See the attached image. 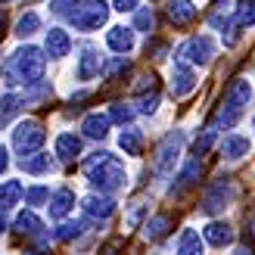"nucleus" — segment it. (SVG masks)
<instances>
[{"label":"nucleus","instance_id":"nucleus-28","mask_svg":"<svg viewBox=\"0 0 255 255\" xmlns=\"http://www.w3.org/2000/svg\"><path fill=\"white\" fill-rule=\"evenodd\" d=\"M168 227H171L168 215H156V218H149V221H146L143 234H146V240H162L165 234H168Z\"/></svg>","mask_w":255,"mask_h":255},{"label":"nucleus","instance_id":"nucleus-13","mask_svg":"<svg viewBox=\"0 0 255 255\" xmlns=\"http://www.w3.org/2000/svg\"><path fill=\"white\" fill-rule=\"evenodd\" d=\"M199 174H202V162L199 159H190L184 165V171L177 174V184H171V196H184L190 187L199 184Z\"/></svg>","mask_w":255,"mask_h":255},{"label":"nucleus","instance_id":"nucleus-45","mask_svg":"<svg viewBox=\"0 0 255 255\" xmlns=\"http://www.w3.org/2000/svg\"><path fill=\"white\" fill-rule=\"evenodd\" d=\"M252 128H255V122H252Z\"/></svg>","mask_w":255,"mask_h":255},{"label":"nucleus","instance_id":"nucleus-4","mask_svg":"<svg viewBox=\"0 0 255 255\" xmlns=\"http://www.w3.org/2000/svg\"><path fill=\"white\" fill-rule=\"evenodd\" d=\"M109 19V3L106 0H81V6L69 16V22L78 31H97L100 25H106Z\"/></svg>","mask_w":255,"mask_h":255},{"label":"nucleus","instance_id":"nucleus-2","mask_svg":"<svg viewBox=\"0 0 255 255\" xmlns=\"http://www.w3.org/2000/svg\"><path fill=\"white\" fill-rule=\"evenodd\" d=\"M44 66H47L44 50L28 44V47H19L16 53H12V56L3 62V72H0V75H3V81H6L9 87H19V84L31 87V84L41 81Z\"/></svg>","mask_w":255,"mask_h":255},{"label":"nucleus","instance_id":"nucleus-11","mask_svg":"<svg viewBox=\"0 0 255 255\" xmlns=\"http://www.w3.org/2000/svg\"><path fill=\"white\" fill-rule=\"evenodd\" d=\"M249 25H255V0H243V3L237 6V16H234V22L227 25L224 31H231V37H227V47H231L234 41H237V31L240 28H249Z\"/></svg>","mask_w":255,"mask_h":255},{"label":"nucleus","instance_id":"nucleus-33","mask_svg":"<svg viewBox=\"0 0 255 255\" xmlns=\"http://www.w3.org/2000/svg\"><path fill=\"white\" fill-rule=\"evenodd\" d=\"M109 116H112V122H119V125H128V122L134 119V109L128 106V103H116V106L109 109Z\"/></svg>","mask_w":255,"mask_h":255},{"label":"nucleus","instance_id":"nucleus-35","mask_svg":"<svg viewBox=\"0 0 255 255\" xmlns=\"http://www.w3.org/2000/svg\"><path fill=\"white\" fill-rule=\"evenodd\" d=\"M156 106H159V94L152 91L149 97H143V100H140V106H137V112H146V116H149V112H156Z\"/></svg>","mask_w":255,"mask_h":255},{"label":"nucleus","instance_id":"nucleus-21","mask_svg":"<svg viewBox=\"0 0 255 255\" xmlns=\"http://www.w3.org/2000/svg\"><path fill=\"white\" fill-rule=\"evenodd\" d=\"M12 231L22 234V237H37L44 227H41V218H37V215L28 209V212H19V215H16V221H12Z\"/></svg>","mask_w":255,"mask_h":255},{"label":"nucleus","instance_id":"nucleus-19","mask_svg":"<svg viewBox=\"0 0 255 255\" xmlns=\"http://www.w3.org/2000/svg\"><path fill=\"white\" fill-rule=\"evenodd\" d=\"M196 12L199 9H196L193 0H171V3H168V19L174 25H190L196 19Z\"/></svg>","mask_w":255,"mask_h":255},{"label":"nucleus","instance_id":"nucleus-30","mask_svg":"<svg viewBox=\"0 0 255 255\" xmlns=\"http://www.w3.org/2000/svg\"><path fill=\"white\" fill-rule=\"evenodd\" d=\"M81 234H84V224H81V221H66V224L56 231V240H59V243H72V240L81 237Z\"/></svg>","mask_w":255,"mask_h":255},{"label":"nucleus","instance_id":"nucleus-40","mask_svg":"<svg viewBox=\"0 0 255 255\" xmlns=\"http://www.w3.org/2000/svg\"><path fill=\"white\" fill-rule=\"evenodd\" d=\"M152 81H156V78H152V75H143V78H137V91H146V87H152Z\"/></svg>","mask_w":255,"mask_h":255},{"label":"nucleus","instance_id":"nucleus-16","mask_svg":"<svg viewBox=\"0 0 255 255\" xmlns=\"http://www.w3.org/2000/svg\"><path fill=\"white\" fill-rule=\"evenodd\" d=\"M202 237H206V243L218 246V249L234 243V231H231V224H224V221H209L206 231H202Z\"/></svg>","mask_w":255,"mask_h":255},{"label":"nucleus","instance_id":"nucleus-22","mask_svg":"<svg viewBox=\"0 0 255 255\" xmlns=\"http://www.w3.org/2000/svg\"><path fill=\"white\" fill-rule=\"evenodd\" d=\"M19 199H25V190H22L19 181H3L0 184V212L19 206Z\"/></svg>","mask_w":255,"mask_h":255},{"label":"nucleus","instance_id":"nucleus-44","mask_svg":"<svg viewBox=\"0 0 255 255\" xmlns=\"http://www.w3.org/2000/svg\"><path fill=\"white\" fill-rule=\"evenodd\" d=\"M0 22H3V16H0Z\"/></svg>","mask_w":255,"mask_h":255},{"label":"nucleus","instance_id":"nucleus-27","mask_svg":"<svg viewBox=\"0 0 255 255\" xmlns=\"http://www.w3.org/2000/svg\"><path fill=\"white\" fill-rule=\"evenodd\" d=\"M22 106H25L22 97H16V94H3V97H0V125H6Z\"/></svg>","mask_w":255,"mask_h":255},{"label":"nucleus","instance_id":"nucleus-9","mask_svg":"<svg viewBox=\"0 0 255 255\" xmlns=\"http://www.w3.org/2000/svg\"><path fill=\"white\" fill-rule=\"evenodd\" d=\"M193 91H196V75H193V69H190V62L177 59L174 69H171V97L174 100H184L187 94H193Z\"/></svg>","mask_w":255,"mask_h":255},{"label":"nucleus","instance_id":"nucleus-31","mask_svg":"<svg viewBox=\"0 0 255 255\" xmlns=\"http://www.w3.org/2000/svg\"><path fill=\"white\" fill-rule=\"evenodd\" d=\"M44 202H50L47 187H28L25 190V206H44Z\"/></svg>","mask_w":255,"mask_h":255},{"label":"nucleus","instance_id":"nucleus-41","mask_svg":"<svg viewBox=\"0 0 255 255\" xmlns=\"http://www.w3.org/2000/svg\"><path fill=\"white\" fill-rule=\"evenodd\" d=\"M6 165H9V156H6V149H3V146H0V171H3V168H6Z\"/></svg>","mask_w":255,"mask_h":255},{"label":"nucleus","instance_id":"nucleus-1","mask_svg":"<svg viewBox=\"0 0 255 255\" xmlns=\"http://www.w3.org/2000/svg\"><path fill=\"white\" fill-rule=\"evenodd\" d=\"M84 174H87V181H91L94 190H100V193H116V190L125 187V165L119 156H112V152L106 149H97L91 152V156L84 159Z\"/></svg>","mask_w":255,"mask_h":255},{"label":"nucleus","instance_id":"nucleus-43","mask_svg":"<svg viewBox=\"0 0 255 255\" xmlns=\"http://www.w3.org/2000/svg\"><path fill=\"white\" fill-rule=\"evenodd\" d=\"M0 3H9V0H0Z\"/></svg>","mask_w":255,"mask_h":255},{"label":"nucleus","instance_id":"nucleus-18","mask_svg":"<svg viewBox=\"0 0 255 255\" xmlns=\"http://www.w3.org/2000/svg\"><path fill=\"white\" fill-rule=\"evenodd\" d=\"M109 122H112V116L91 112V116L81 122V131H84V137H91V140H103V137L109 134Z\"/></svg>","mask_w":255,"mask_h":255},{"label":"nucleus","instance_id":"nucleus-26","mask_svg":"<svg viewBox=\"0 0 255 255\" xmlns=\"http://www.w3.org/2000/svg\"><path fill=\"white\" fill-rule=\"evenodd\" d=\"M221 152H224L227 159H243L246 152H249V140H246V137H237V134H231V137H224Z\"/></svg>","mask_w":255,"mask_h":255},{"label":"nucleus","instance_id":"nucleus-8","mask_svg":"<svg viewBox=\"0 0 255 255\" xmlns=\"http://www.w3.org/2000/svg\"><path fill=\"white\" fill-rule=\"evenodd\" d=\"M231 199H234V184L227 181V177H221V181H215L209 187L206 199H202V212H206V215H218V212L227 209V202H231Z\"/></svg>","mask_w":255,"mask_h":255},{"label":"nucleus","instance_id":"nucleus-12","mask_svg":"<svg viewBox=\"0 0 255 255\" xmlns=\"http://www.w3.org/2000/svg\"><path fill=\"white\" fill-rule=\"evenodd\" d=\"M81 209H84V215L87 218H94V221H106L112 212H116V199H109V193L106 196H87L84 202H81Z\"/></svg>","mask_w":255,"mask_h":255},{"label":"nucleus","instance_id":"nucleus-7","mask_svg":"<svg viewBox=\"0 0 255 255\" xmlns=\"http://www.w3.org/2000/svg\"><path fill=\"white\" fill-rule=\"evenodd\" d=\"M181 146H184V134L181 131H171V134L162 137V143L156 149V174H162V177L171 174L174 159H177V152H181Z\"/></svg>","mask_w":255,"mask_h":255},{"label":"nucleus","instance_id":"nucleus-37","mask_svg":"<svg viewBox=\"0 0 255 255\" xmlns=\"http://www.w3.org/2000/svg\"><path fill=\"white\" fill-rule=\"evenodd\" d=\"M75 3V0H53V12H56V16H72V12L75 9H69Z\"/></svg>","mask_w":255,"mask_h":255},{"label":"nucleus","instance_id":"nucleus-17","mask_svg":"<svg viewBox=\"0 0 255 255\" xmlns=\"http://www.w3.org/2000/svg\"><path fill=\"white\" fill-rule=\"evenodd\" d=\"M72 206H75V193L69 187H62V190H56L53 196H50V218H56V221H62L66 218V215L72 212Z\"/></svg>","mask_w":255,"mask_h":255},{"label":"nucleus","instance_id":"nucleus-38","mask_svg":"<svg viewBox=\"0 0 255 255\" xmlns=\"http://www.w3.org/2000/svg\"><path fill=\"white\" fill-rule=\"evenodd\" d=\"M112 3H116L119 12H134L137 9V0H112Z\"/></svg>","mask_w":255,"mask_h":255},{"label":"nucleus","instance_id":"nucleus-5","mask_svg":"<svg viewBox=\"0 0 255 255\" xmlns=\"http://www.w3.org/2000/svg\"><path fill=\"white\" fill-rule=\"evenodd\" d=\"M44 140H47V131H44L41 122H22L12 131V149L19 156H31V152H37L44 146Z\"/></svg>","mask_w":255,"mask_h":255},{"label":"nucleus","instance_id":"nucleus-36","mask_svg":"<svg viewBox=\"0 0 255 255\" xmlns=\"http://www.w3.org/2000/svg\"><path fill=\"white\" fill-rule=\"evenodd\" d=\"M122 69H128V59H125V53H122L116 62H109V66L103 69V75H106V78H112V75H116V72H122Z\"/></svg>","mask_w":255,"mask_h":255},{"label":"nucleus","instance_id":"nucleus-6","mask_svg":"<svg viewBox=\"0 0 255 255\" xmlns=\"http://www.w3.org/2000/svg\"><path fill=\"white\" fill-rule=\"evenodd\" d=\"M212 56H215V44H212V37H206V34L190 37V41L177 50V59L190 62V66H209Z\"/></svg>","mask_w":255,"mask_h":255},{"label":"nucleus","instance_id":"nucleus-23","mask_svg":"<svg viewBox=\"0 0 255 255\" xmlns=\"http://www.w3.org/2000/svg\"><path fill=\"white\" fill-rule=\"evenodd\" d=\"M119 146L125 156H140V149H143V134L137 131V128H125L119 134Z\"/></svg>","mask_w":255,"mask_h":255},{"label":"nucleus","instance_id":"nucleus-32","mask_svg":"<svg viewBox=\"0 0 255 255\" xmlns=\"http://www.w3.org/2000/svg\"><path fill=\"white\" fill-rule=\"evenodd\" d=\"M152 25H156V16H152V9H137L134 12V28L137 31H152Z\"/></svg>","mask_w":255,"mask_h":255},{"label":"nucleus","instance_id":"nucleus-39","mask_svg":"<svg viewBox=\"0 0 255 255\" xmlns=\"http://www.w3.org/2000/svg\"><path fill=\"white\" fill-rule=\"evenodd\" d=\"M119 249H122V240H109V243L103 246V252H100V255H119Z\"/></svg>","mask_w":255,"mask_h":255},{"label":"nucleus","instance_id":"nucleus-3","mask_svg":"<svg viewBox=\"0 0 255 255\" xmlns=\"http://www.w3.org/2000/svg\"><path fill=\"white\" fill-rule=\"evenodd\" d=\"M249 97H252V84L246 78H237L231 87H227V94H224V103L218 109V116H215V128H234L237 119L243 116V109L249 106Z\"/></svg>","mask_w":255,"mask_h":255},{"label":"nucleus","instance_id":"nucleus-15","mask_svg":"<svg viewBox=\"0 0 255 255\" xmlns=\"http://www.w3.org/2000/svg\"><path fill=\"white\" fill-rule=\"evenodd\" d=\"M106 44L116 53H131L134 50V28H125V25H116V28L106 31Z\"/></svg>","mask_w":255,"mask_h":255},{"label":"nucleus","instance_id":"nucleus-29","mask_svg":"<svg viewBox=\"0 0 255 255\" xmlns=\"http://www.w3.org/2000/svg\"><path fill=\"white\" fill-rule=\"evenodd\" d=\"M34 31H41V19H37V12H25V16L16 22V34L19 37H31Z\"/></svg>","mask_w":255,"mask_h":255},{"label":"nucleus","instance_id":"nucleus-42","mask_svg":"<svg viewBox=\"0 0 255 255\" xmlns=\"http://www.w3.org/2000/svg\"><path fill=\"white\" fill-rule=\"evenodd\" d=\"M6 231V224H3V215H0V234H3Z\"/></svg>","mask_w":255,"mask_h":255},{"label":"nucleus","instance_id":"nucleus-14","mask_svg":"<svg viewBox=\"0 0 255 255\" xmlns=\"http://www.w3.org/2000/svg\"><path fill=\"white\" fill-rule=\"evenodd\" d=\"M44 50L53 59H62V56H69V50H72V37L69 31H62V28H50L47 31V41H44Z\"/></svg>","mask_w":255,"mask_h":255},{"label":"nucleus","instance_id":"nucleus-25","mask_svg":"<svg viewBox=\"0 0 255 255\" xmlns=\"http://www.w3.org/2000/svg\"><path fill=\"white\" fill-rule=\"evenodd\" d=\"M177 255H206V249H202V237L196 231H184L181 240H177Z\"/></svg>","mask_w":255,"mask_h":255},{"label":"nucleus","instance_id":"nucleus-34","mask_svg":"<svg viewBox=\"0 0 255 255\" xmlns=\"http://www.w3.org/2000/svg\"><path fill=\"white\" fill-rule=\"evenodd\" d=\"M215 143V128H206V131H202V137L196 140V156H206V152H209V146Z\"/></svg>","mask_w":255,"mask_h":255},{"label":"nucleus","instance_id":"nucleus-20","mask_svg":"<svg viewBox=\"0 0 255 255\" xmlns=\"http://www.w3.org/2000/svg\"><path fill=\"white\" fill-rule=\"evenodd\" d=\"M56 156L62 162H75L81 156V137L78 134H59L56 137Z\"/></svg>","mask_w":255,"mask_h":255},{"label":"nucleus","instance_id":"nucleus-10","mask_svg":"<svg viewBox=\"0 0 255 255\" xmlns=\"http://www.w3.org/2000/svg\"><path fill=\"white\" fill-rule=\"evenodd\" d=\"M103 72V56L94 47H84L78 56V81H94L97 75Z\"/></svg>","mask_w":255,"mask_h":255},{"label":"nucleus","instance_id":"nucleus-24","mask_svg":"<svg viewBox=\"0 0 255 255\" xmlns=\"http://www.w3.org/2000/svg\"><path fill=\"white\" fill-rule=\"evenodd\" d=\"M19 165L28 174H50V171H53V159H50L47 152H37V156H34V152H31V156H22Z\"/></svg>","mask_w":255,"mask_h":255}]
</instances>
